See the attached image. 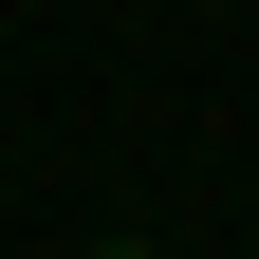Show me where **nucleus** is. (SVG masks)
<instances>
[{"label": "nucleus", "instance_id": "nucleus-1", "mask_svg": "<svg viewBox=\"0 0 259 259\" xmlns=\"http://www.w3.org/2000/svg\"><path fill=\"white\" fill-rule=\"evenodd\" d=\"M93 259H167V241H93Z\"/></svg>", "mask_w": 259, "mask_h": 259}]
</instances>
